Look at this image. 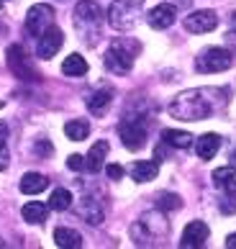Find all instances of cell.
<instances>
[{
  "instance_id": "ac0fdd59",
  "label": "cell",
  "mask_w": 236,
  "mask_h": 249,
  "mask_svg": "<svg viewBox=\"0 0 236 249\" xmlns=\"http://www.w3.org/2000/svg\"><path fill=\"white\" fill-rule=\"evenodd\" d=\"M21 213L29 224H44V221H47V213H49V206L47 203H39V200H31V203L23 206Z\"/></svg>"
},
{
  "instance_id": "e575fe53",
  "label": "cell",
  "mask_w": 236,
  "mask_h": 249,
  "mask_svg": "<svg viewBox=\"0 0 236 249\" xmlns=\"http://www.w3.org/2000/svg\"><path fill=\"white\" fill-rule=\"evenodd\" d=\"M3 3H5V0H0V8H3Z\"/></svg>"
},
{
  "instance_id": "8992f818",
  "label": "cell",
  "mask_w": 236,
  "mask_h": 249,
  "mask_svg": "<svg viewBox=\"0 0 236 249\" xmlns=\"http://www.w3.org/2000/svg\"><path fill=\"white\" fill-rule=\"evenodd\" d=\"M118 134H121V142L126 149L139 152L144 144H147V124L141 118H126V121L118 126Z\"/></svg>"
},
{
  "instance_id": "603a6c76",
  "label": "cell",
  "mask_w": 236,
  "mask_h": 249,
  "mask_svg": "<svg viewBox=\"0 0 236 249\" xmlns=\"http://www.w3.org/2000/svg\"><path fill=\"white\" fill-rule=\"evenodd\" d=\"M65 134H67V139H72V142H83V139H87V134H90V124L83 121V118L67 121L65 124Z\"/></svg>"
},
{
  "instance_id": "ba28073f",
  "label": "cell",
  "mask_w": 236,
  "mask_h": 249,
  "mask_svg": "<svg viewBox=\"0 0 236 249\" xmlns=\"http://www.w3.org/2000/svg\"><path fill=\"white\" fill-rule=\"evenodd\" d=\"M62 44H65V34H62L57 26H49V29L39 36V44H36V54H39L41 59H51L54 54L62 49Z\"/></svg>"
},
{
  "instance_id": "277c9868",
  "label": "cell",
  "mask_w": 236,
  "mask_h": 249,
  "mask_svg": "<svg viewBox=\"0 0 236 249\" xmlns=\"http://www.w3.org/2000/svg\"><path fill=\"white\" fill-rule=\"evenodd\" d=\"M136 54H139V44L136 41H131V39L113 41L105 52V67L111 72H116V75H126L134 67Z\"/></svg>"
},
{
  "instance_id": "5bb4252c",
  "label": "cell",
  "mask_w": 236,
  "mask_h": 249,
  "mask_svg": "<svg viewBox=\"0 0 236 249\" xmlns=\"http://www.w3.org/2000/svg\"><path fill=\"white\" fill-rule=\"evenodd\" d=\"M219 146H221V136L219 134H203L201 139L195 142V152L201 160H213L216 152H219Z\"/></svg>"
},
{
  "instance_id": "2e32d148",
  "label": "cell",
  "mask_w": 236,
  "mask_h": 249,
  "mask_svg": "<svg viewBox=\"0 0 236 249\" xmlns=\"http://www.w3.org/2000/svg\"><path fill=\"white\" fill-rule=\"evenodd\" d=\"M80 216H83L87 224H103V208H101V203H98L95 198H83V203H80Z\"/></svg>"
},
{
  "instance_id": "ffe728a7",
  "label": "cell",
  "mask_w": 236,
  "mask_h": 249,
  "mask_svg": "<svg viewBox=\"0 0 236 249\" xmlns=\"http://www.w3.org/2000/svg\"><path fill=\"white\" fill-rule=\"evenodd\" d=\"M105 154H108V142H95V144H93V149H90V154L85 157L87 170H90V172L103 170V160H105Z\"/></svg>"
},
{
  "instance_id": "d4e9b609",
  "label": "cell",
  "mask_w": 236,
  "mask_h": 249,
  "mask_svg": "<svg viewBox=\"0 0 236 249\" xmlns=\"http://www.w3.org/2000/svg\"><path fill=\"white\" fill-rule=\"evenodd\" d=\"M72 206V193L65 190V188H57L51 193V198H49V208L51 211H67Z\"/></svg>"
},
{
  "instance_id": "f1b7e54d",
  "label": "cell",
  "mask_w": 236,
  "mask_h": 249,
  "mask_svg": "<svg viewBox=\"0 0 236 249\" xmlns=\"http://www.w3.org/2000/svg\"><path fill=\"white\" fill-rule=\"evenodd\" d=\"M105 172H108V178H111V180H121L123 178V167H121V164H108Z\"/></svg>"
},
{
  "instance_id": "e0dca14e",
  "label": "cell",
  "mask_w": 236,
  "mask_h": 249,
  "mask_svg": "<svg viewBox=\"0 0 236 249\" xmlns=\"http://www.w3.org/2000/svg\"><path fill=\"white\" fill-rule=\"evenodd\" d=\"M213 185L223 193H236V170L234 167H219L213 172Z\"/></svg>"
},
{
  "instance_id": "7a4b0ae2",
  "label": "cell",
  "mask_w": 236,
  "mask_h": 249,
  "mask_svg": "<svg viewBox=\"0 0 236 249\" xmlns=\"http://www.w3.org/2000/svg\"><path fill=\"white\" fill-rule=\"evenodd\" d=\"M75 29L87 44H95L101 36V26H103V11L95 0H83L75 5Z\"/></svg>"
},
{
  "instance_id": "3957f363",
  "label": "cell",
  "mask_w": 236,
  "mask_h": 249,
  "mask_svg": "<svg viewBox=\"0 0 236 249\" xmlns=\"http://www.w3.org/2000/svg\"><path fill=\"white\" fill-rule=\"evenodd\" d=\"M144 11V0H113L108 8V23L116 31H129L139 23V16Z\"/></svg>"
},
{
  "instance_id": "f546056e",
  "label": "cell",
  "mask_w": 236,
  "mask_h": 249,
  "mask_svg": "<svg viewBox=\"0 0 236 249\" xmlns=\"http://www.w3.org/2000/svg\"><path fill=\"white\" fill-rule=\"evenodd\" d=\"M5 167H8V146L0 144V170H5Z\"/></svg>"
},
{
  "instance_id": "8fae6325",
  "label": "cell",
  "mask_w": 236,
  "mask_h": 249,
  "mask_svg": "<svg viewBox=\"0 0 236 249\" xmlns=\"http://www.w3.org/2000/svg\"><path fill=\"white\" fill-rule=\"evenodd\" d=\"M208 226L203 224V221H190V224L185 226V231H183V239H180V247L183 249H198V247H203L208 242Z\"/></svg>"
},
{
  "instance_id": "7402d4cb",
  "label": "cell",
  "mask_w": 236,
  "mask_h": 249,
  "mask_svg": "<svg viewBox=\"0 0 236 249\" xmlns=\"http://www.w3.org/2000/svg\"><path fill=\"white\" fill-rule=\"evenodd\" d=\"M162 139H165V144L175 146V149H187V146L193 144V136L187 131H175V128H167V131L162 134Z\"/></svg>"
},
{
  "instance_id": "5b68a950",
  "label": "cell",
  "mask_w": 236,
  "mask_h": 249,
  "mask_svg": "<svg viewBox=\"0 0 236 249\" xmlns=\"http://www.w3.org/2000/svg\"><path fill=\"white\" fill-rule=\"evenodd\" d=\"M231 52L229 49H221V47H211V49H203L201 54L195 57V70L203 72V75H213V72H226L231 67Z\"/></svg>"
},
{
  "instance_id": "484cf974",
  "label": "cell",
  "mask_w": 236,
  "mask_h": 249,
  "mask_svg": "<svg viewBox=\"0 0 236 249\" xmlns=\"http://www.w3.org/2000/svg\"><path fill=\"white\" fill-rule=\"evenodd\" d=\"M183 203H180L177 196H172V193H165V196H159V208H172V211H177Z\"/></svg>"
},
{
  "instance_id": "52a82bcc",
  "label": "cell",
  "mask_w": 236,
  "mask_h": 249,
  "mask_svg": "<svg viewBox=\"0 0 236 249\" xmlns=\"http://www.w3.org/2000/svg\"><path fill=\"white\" fill-rule=\"evenodd\" d=\"M54 26V8L47 3H36L29 8L26 13V29H29L31 36H41L44 31Z\"/></svg>"
},
{
  "instance_id": "6da1fadb",
  "label": "cell",
  "mask_w": 236,
  "mask_h": 249,
  "mask_svg": "<svg viewBox=\"0 0 236 249\" xmlns=\"http://www.w3.org/2000/svg\"><path fill=\"white\" fill-rule=\"evenodd\" d=\"M226 106V93L221 88H195L180 93L169 103V116L177 121H203Z\"/></svg>"
},
{
  "instance_id": "1f68e13d",
  "label": "cell",
  "mask_w": 236,
  "mask_h": 249,
  "mask_svg": "<svg viewBox=\"0 0 236 249\" xmlns=\"http://www.w3.org/2000/svg\"><path fill=\"white\" fill-rule=\"evenodd\" d=\"M226 247H229V249H236V231H234L229 239H226Z\"/></svg>"
},
{
  "instance_id": "9a60e30c",
  "label": "cell",
  "mask_w": 236,
  "mask_h": 249,
  "mask_svg": "<svg viewBox=\"0 0 236 249\" xmlns=\"http://www.w3.org/2000/svg\"><path fill=\"white\" fill-rule=\"evenodd\" d=\"M54 244L62 247V249H77V247H83V236H80L75 229L59 226L57 231H54Z\"/></svg>"
},
{
  "instance_id": "7c38bea8",
  "label": "cell",
  "mask_w": 236,
  "mask_h": 249,
  "mask_svg": "<svg viewBox=\"0 0 236 249\" xmlns=\"http://www.w3.org/2000/svg\"><path fill=\"white\" fill-rule=\"evenodd\" d=\"M8 67L13 70V75H18V77H34V67H31V62H29V57L23 54V49L18 47V44H13L11 49H8Z\"/></svg>"
},
{
  "instance_id": "d6a6232c",
  "label": "cell",
  "mask_w": 236,
  "mask_h": 249,
  "mask_svg": "<svg viewBox=\"0 0 236 249\" xmlns=\"http://www.w3.org/2000/svg\"><path fill=\"white\" fill-rule=\"evenodd\" d=\"M226 39H229V44H231V47L236 49V31H231L229 36H226Z\"/></svg>"
},
{
  "instance_id": "30bf717a",
  "label": "cell",
  "mask_w": 236,
  "mask_h": 249,
  "mask_svg": "<svg viewBox=\"0 0 236 249\" xmlns=\"http://www.w3.org/2000/svg\"><path fill=\"white\" fill-rule=\"evenodd\" d=\"M175 18H177L175 5H169V3H159V5H154L152 11H149L147 23L152 26V29H157V31H165V29H169V26L175 23Z\"/></svg>"
},
{
  "instance_id": "836d02e7",
  "label": "cell",
  "mask_w": 236,
  "mask_h": 249,
  "mask_svg": "<svg viewBox=\"0 0 236 249\" xmlns=\"http://www.w3.org/2000/svg\"><path fill=\"white\" fill-rule=\"evenodd\" d=\"M231 23H234V26H236V13H234V16H231Z\"/></svg>"
},
{
  "instance_id": "4fadbf2b",
  "label": "cell",
  "mask_w": 236,
  "mask_h": 249,
  "mask_svg": "<svg viewBox=\"0 0 236 249\" xmlns=\"http://www.w3.org/2000/svg\"><path fill=\"white\" fill-rule=\"evenodd\" d=\"M49 180L41 172H26L21 178V193L23 196H39L41 190H47Z\"/></svg>"
},
{
  "instance_id": "4316f807",
  "label": "cell",
  "mask_w": 236,
  "mask_h": 249,
  "mask_svg": "<svg viewBox=\"0 0 236 249\" xmlns=\"http://www.w3.org/2000/svg\"><path fill=\"white\" fill-rule=\"evenodd\" d=\"M236 193H226V198L221 200V211L223 213H236Z\"/></svg>"
},
{
  "instance_id": "d6986e66",
  "label": "cell",
  "mask_w": 236,
  "mask_h": 249,
  "mask_svg": "<svg viewBox=\"0 0 236 249\" xmlns=\"http://www.w3.org/2000/svg\"><path fill=\"white\" fill-rule=\"evenodd\" d=\"M159 175V164L157 162H136L131 167V178L136 182H149Z\"/></svg>"
},
{
  "instance_id": "9c48e42d",
  "label": "cell",
  "mask_w": 236,
  "mask_h": 249,
  "mask_svg": "<svg viewBox=\"0 0 236 249\" xmlns=\"http://www.w3.org/2000/svg\"><path fill=\"white\" fill-rule=\"evenodd\" d=\"M216 26H219V16L213 11H195V13L185 16V29L193 34H208Z\"/></svg>"
},
{
  "instance_id": "d590c367",
  "label": "cell",
  "mask_w": 236,
  "mask_h": 249,
  "mask_svg": "<svg viewBox=\"0 0 236 249\" xmlns=\"http://www.w3.org/2000/svg\"><path fill=\"white\" fill-rule=\"evenodd\" d=\"M0 108H3V100H0Z\"/></svg>"
},
{
  "instance_id": "83f0119b",
  "label": "cell",
  "mask_w": 236,
  "mask_h": 249,
  "mask_svg": "<svg viewBox=\"0 0 236 249\" xmlns=\"http://www.w3.org/2000/svg\"><path fill=\"white\" fill-rule=\"evenodd\" d=\"M67 167L80 172V170H85V167H87V162H85V157H80V154H72L69 160H67Z\"/></svg>"
},
{
  "instance_id": "44dd1931",
  "label": "cell",
  "mask_w": 236,
  "mask_h": 249,
  "mask_svg": "<svg viewBox=\"0 0 236 249\" xmlns=\"http://www.w3.org/2000/svg\"><path fill=\"white\" fill-rule=\"evenodd\" d=\"M62 72H65L67 77H83L85 72H87L85 57H80V54H69V57L62 62Z\"/></svg>"
},
{
  "instance_id": "cb8c5ba5",
  "label": "cell",
  "mask_w": 236,
  "mask_h": 249,
  "mask_svg": "<svg viewBox=\"0 0 236 249\" xmlns=\"http://www.w3.org/2000/svg\"><path fill=\"white\" fill-rule=\"evenodd\" d=\"M111 106V90H98L87 98V108L93 110V113H103V110Z\"/></svg>"
},
{
  "instance_id": "4dcf8cb0",
  "label": "cell",
  "mask_w": 236,
  "mask_h": 249,
  "mask_svg": "<svg viewBox=\"0 0 236 249\" xmlns=\"http://www.w3.org/2000/svg\"><path fill=\"white\" fill-rule=\"evenodd\" d=\"M8 142V126L0 121V144H5Z\"/></svg>"
}]
</instances>
